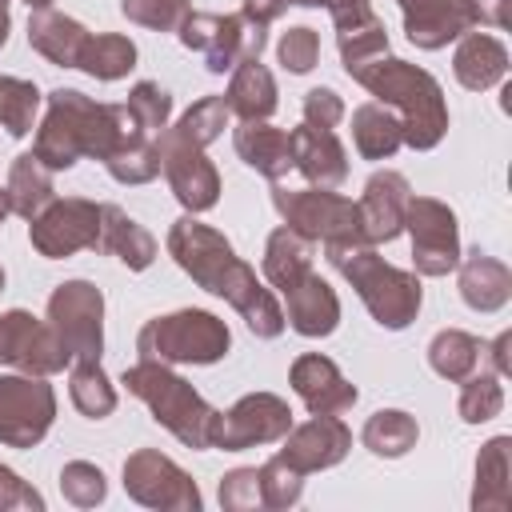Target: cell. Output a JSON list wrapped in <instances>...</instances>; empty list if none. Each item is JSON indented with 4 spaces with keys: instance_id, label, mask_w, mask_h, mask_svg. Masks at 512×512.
I'll list each match as a JSON object with an SVG mask.
<instances>
[{
    "instance_id": "52",
    "label": "cell",
    "mask_w": 512,
    "mask_h": 512,
    "mask_svg": "<svg viewBox=\"0 0 512 512\" xmlns=\"http://www.w3.org/2000/svg\"><path fill=\"white\" fill-rule=\"evenodd\" d=\"M476 24H488V28H508V0H468Z\"/></svg>"
},
{
    "instance_id": "18",
    "label": "cell",
    "mask_w": 512,
    "mask_h": 512,
    "mask_svg": "<svg viewBox=\"0 0 512 512\" xmlns=\"http://www.w3.org/2000/svg\"><path fill=\"white\" fill-rule=\"evenodd\" d=\"M288 384L292 392L300 396V404L312 412V416H340L348 412L360 392L356 384L336 368V360H328L324 352H304L292 360L288 368Z\"/></svg>"
},
{
    "instance_id": "11",
    "label": "cell",
    "mask_w": 512,
    "mask_h": 512,
    "mask_svg": "<svg viewBox=\"0 0 512 512\" xmlns=\"http://www.w3.org/2000/svg\"><path fill=\"white\" fill-rule=\"evenodd\" d=\"M404 232L412 240L416 276H448L460 264V224L456 212L436 196H416L404 208Z\"/></svg>"
},
{
    "instance_id": "39",
    "label": "cell",
    "mask_w": 512,
    "mask_h": 512,
    "mask_svg": "<svg viewBox=\"0 0 512 512\" xmlns=\"http://www.w3.org/2000/svg\"><path fill=\"white\" fill-rule=\"evenodd\" d=\"M40 88L32 80L20 76H4L0 72V128L8 136H28L36 128V112H40Z\"/></svg>"
},
{
    "instance_id": "23",
    "label": "cell",
    "mask_w": 512,
    "mask_h": 512,
    "mask_svg": "<svg viewBox=\"0 0 512 512\" xmlns=\"http://www.w3.org/2000/svg\"><path fill=\"white\" fill-rule=\"evenodd\" d=\"M232 148L252 172L268 180H284L292 172V136L268 120H240L232 132Z\"/></svg>"
},
{
    "instance_id": "38",
    "label": "cell",
    "mask_w": 512,
    "mask_h": 512,
    "mask_svg": "<svg viewBox=\"0 0 512 512\" xmlns=\"http://www.w3.org/2000/svg\"><path fill=\"white\" fill-rule=\"evenodd\" d=\"M228 120H232V112H228V104H224V96H200L172 128H164L172 140H184V144H196V148H208L212 140H220L224 136V128H228Z\"/></svg>"
},
{
    "instance_id": "32",
    "label": "cell",
    "mask_w": 512,
    "mask_h": 512,
    "mask_svg": "<svg viewBox=\"0 0 512 512\" xmlns=\"http://www.w3.org/2000/svg\"><path fill=\"white\" fill-rule=\"evenodd\" d=\"M308 268H312V240H304L300 232H292L288 224H280V228L268 236V244H264V260H260L264 280H268L276 292H284V288H292Z\"/></svg>"
},
{
    "instance_id": "36",
    "label": "cell",
    "mask_w": 512,
    "mask_h": 512,
    "mask_svg": "<svg viewBox=\"0 0 512 512\" xmlns=\"http://www.w3.org/2000/svg\"><path fill=\"white\" fill-rule=\"evenodd\" d=\"M68 396H72L76 412L88 416V420H104V416L116 412V388H112L108 372L100 368V360L68 364Z\"/></svg>"
},
{
    "instance_id": "31",
    "label": "cell",
    "mask_w": 512,
    "mask_h": 512,
    "mask_svg": "<svg viewBox=\"0 0 512 512\" xmlns=\"http://www.w3.org/2000/svg\"><path fill=\"white\" fill-rule=\"evenodd\" d=\"M8 200H12V212L32 220L36 212H44L56 196L52 188V168L36 156V152H20L12 164H8Z\"/></svg>"
},
{
    "instance_id": "8",
    "label": "cell",
    "mask_w": 512,
    "mask_h": 512,
    "mask_svg": "<svg viewBox=\"0 0 512 512\" xmlns=\"http://www.w3.org/2000/svg\"><path fill=\"white\" fill-rule=\"evenodd\" d=\"M180 44L192 52H204V68L212 76L232 72L240 60H260L268 44V28L244 20L240 12L220 16V12H188L184 24L176 28Z\"/></svg>"
},
{
    "instance_id": "25",
    "label": "cell",
    "mask_w": 512,
    "mask_h": 512,
    "mask_svg": "<svg viewBox=\"0 0 512 512\" xmlns=\"http://www.w3.org/2000/svg\"><path fill=\"white\" fill-rule=\"evenodd\" d=\"M452 76L468 92H488L508 76V48L492 32H464L452 52Z\"/></svg>"
},
{
    "instance_id": "51",
    "label": "cell",
    "mask_w": 512,
    "mask_h": 512,
    "mask_svg": "<svg viewBox=\"0 0 512 512\" xmlns=\"http://www.w3.org/2000/svg\"><path fill=\"white\" fill-rule=\"evenodd\" d=\"M288 4H296V0H244L240 4V16L252 20V24H260V28H268V24H276L288 12Z\"/></svg>"
},
{
    "instance_id": "7",
    "label": "cell",
    "mask_w": 512,
    "mask_h": 512,
    "mask_svg": "<svg viewBox=\"0 0 512 512\" xmlns=\"http://www.w3.org/2000/svg\"><path fill=\"white\" fill-rule=\"evenodd\" d=\"M272 204H276L280 220L312 244H360L364 240L356 200H348L332 188H312V184L284 188L280 180H272Z\"/></svg>"
},
{
    "instance_id": "5",
    "label": "cell",
    "mask_w": 512,
    "mask_h": 512,
    "mask_svg": "<svg viewBox=\"0 0 512 512\" xmlns=\"http://www.w3.org/2000/svg\"><path fill=\"white\" fill-rule=\"evenodd\" d=\"M120 384L148 404L152 420L160 428H168L184 448L192 452H204L212 448V420H216V408L180 376L172 372V364H160V360H136L124 368Z\"/></svg>"
},
{
    "instance_id": "30",
    "label": "cell",
    "mask_w": 512,
    "mask_h": 512,
    "mask_svg": "<svg viewBox=\"0 0 512 512\" xmlns=\"http://www.w3.org/2000/svg\"><path fill=\"white\" fill-rule=\"evenodd\" d=\"M352 144L364 160H392L404 144L400 136V120L392 108L368 100V104H356L352 108Z\"/></svg>"
},
{
    "instance_id": "24",
    "label": "cell",
    "mask_w": 512,
    "mask_h": 512,
    "mask_svg": "<svg viewBox=\"0 0 512 512\" xmlns=\"http://www.w3.org/2000/svg\"><path fill=\"white\" fill-rule=\"evenodd\" d=\"M460 276H456V288H460V300L472 308V312H500L508 300H512V272L504 260L472 248L468 256H460Z\"/></svg>"
},
{
    "instance_id": "12",
    "label": "cell",
    "mask_w": 512,
    "mask_h": 512,
    "mask_svg": "<svg viewBox=\"0 0 512 512\" xmlns=\"http://www.w3.org/2000/svg\"><path fill=\"white\" fill-rule=\"evenodd\" d=\"M56 420V392L48 376L4 372L0 376V444L36 448Z\"/></svg>"
},
{
    "instance_id": "35",
    "label": "cell",
    "mask_w": 512,
    "mask_h": 512,
    "mask_svg": "<svg viewBox=\"0 0 512 512\" xmlns=\"http://www.w3.org/2000/svg\"><path fill=\"white\" fill-rule=\"evenodd\" d=\"M80 72H88L92 80H124L136 68V44L120 32H88L84 52H80Z\"/></svg>"
},
{
    "instance_id": "9",
    "label": "cell",
    "mask_w": 512,
    "mask_h": 512,
    "mask_svg": "<svg viewBox=\"0 0 512 512\" xmlns=\"http://www.w3.org/2000/svg\"><path fill=\"white\" fill-rule=\"evenodd\" d=\"M48 324L72 364L104 356V292L92 280H64L48 296Z\"/></svg>"
},
{
    "instance_id": "54",
    "label": "cell",
    "mask_w": 512,
    "mask_h": 512,
    "mask_svg": "<svg viewBox=\"0 0 512 512\" xmlns=\"http://www.w3.org/2000/svg\"><path fill=\"white\" fill-rule=\"evenodd\" d=\"M8 28H12V12H8V0H0V48L8 44Z\"/></svg>"
},
{
    "instance_id": "49",
    "label": "cell",
    "mask_w": 512,
    "mask_h": 512,
    "mask_svg": "<svg viewBox=\"0 0 512 512\" xmlns=\"http://www.w3.org/2000/svg\"><path fill=\"white\" fill-rule=\"evenodd\" d=\"M300 112H304L308 128H336L344 120V100H340L336 88H308Z\"/></svg>"
},
{
    "instance_id": "34",
    "label": "cell",
    "mask_w": 512,
    "mask_h": 512,
    "mask_svg": "<svg viewBox=\"0 0 512 512\" xmlns=\"http://www.w3.org/2000/svg\"><path fill=\"white\" fill-rule=\"evenodd\" d=\"M480 356H484V344L464 328H440L428 340V368L448 384H460L464 376H472L480 368Z\"/></svg>"
},
{
    "instance_id": "33",
    "label": "cell",
    "mask_w": 512,
    "mask_h": 512,
    "mask_svg": "<svg viewBox=\"0 0 512 512\" xmlns=\"http://www.w3.org/2000/svg\"><path fill=\"white\" fill-rule=\"evenodd\" d=\"M420 440V424L412 412L404 408H376L364 428H360V444L372 452V456H384V460H400L416 448Z\"/></svg>"
},
{
    "instance_id": "37",
    "label": "cell",
    "mask_w": 512,
    "mask_h": 512,
    "mask_svg": "<svg viewBox=\"0 0 512 512\" xmlns=\"http://www.w3.org/2000/svg\"><path fill=\"white\" fill-rule=\"evenodd\" d=\"M336 48H340V64L348 76H356L360 68H368L372 60L388 56V28L384 20L372 12L368 20L352 24V28H340L336 32Z\"/></svg>"
},
{
    "instance_id": "45",
    "label": "cell",
    "mask_w": 512,
    "mask_h": 512,
    "mask_svg": "<svg viewBox=\"0 0 512 512\" xmlns=\"http://www.w3.org/2000/svg\"><path fill=\"white\" fill-rule=\"evenodd\" d=\"M124 20L152 28V32H176L184 16L192 12V0H120Z\"/></svg>"
},
{
    "instance_id": "47",
    "label": "cell",
    "mask_w": 512,
    "mask_h": 512,
    "mask_svg": "<svg viewBox=\"0 0 512 512\" xmlns=\"http://www.w3.org/2000/svg\"><path fill=\"white\" fill-rule=\"evenodd\" d=\"M220 508L224 512H260L264 496H260V468H232L220 476Z\"/></svg>"
},
{
    "instance_id": "48",
    "label": "cell",
    "mask_w": 512,
    "mask_h": 512,
    "mask_svg": "<svg viewBox=\"0 0 512 512\" xmlns=\"http://www.w3.org/2000/svg\"><path fill=\"white\" fill-rule=\"evenodd\" d=\"M0 512H44V496L8 464H0Z\"/></svg>"
},
{
    "instance_id": "19",
    "label": "cell",
    "mask_w": 512,
    "mask_h": 512,
    "mask_svg": "<svg viewBox=\"0 0 512 512\" xmlns=\"http://www.w3.org/2000/svg\"><path fill=\"white\" fill-rule=\"evenodd\" d=\"M412 200V184L396 168H380L368 176L364 196L356 200L360 208V228L368 244H392L404 232V208Z\"/></svg>"
},
{
    "instance_id": "16",
    "label": "cell",
    "mask_w": 512,
    "mask_h": 512,
    "mask_svg": "<svg viewBox=\"0 0 512 512\" xmlns=\"http://www.w3.org/2000/svg\"><path fill=\"white\" fill-rule=\"evenodd\" d=\"M156 148H160V172H164L172 196L184 204V212L196 216V212L216 208V200H220V172L204 156V148L172 140L168 132L156 136Z\"/></svg>"
},
{
    "instance_id": "57",
    "label": "cell",
    "mask_w": 512,
    "mask_h": 512,
    "mask_svg": "<svg viewBox=\"0 0 512 512\" xmlns=\"http://www.w3.org/2000/svg\"><path fill=\"white\" fill-rule=\"evenodd\" d=\"M0 292H4V268H0Z\"/></svg>"
},
{
    "instance_id": "28",
    "label": "cell",
    "mask_w": 512,
    "mask_h": 512,
    "mask_svg": "<svg viewBox=\"0 0 512 512\" xmlns=\"http://www.w3.org/2000/svg\"><path fill=\"white\" fill-rule=\"evenodd\" d=\"M508 452H512V436H492L480 444L476 480H472V512H508L512 504Z\"/></svg>"
},
{
    "instance_id": "43",
    "label": "cell",
    "mask_w": 512,
    "mask_h": 512,
    "mask_svg": "<svg viewBox=\"0 0 512 512\" xmlns=\"http://www.w3.org/2000/svg\"><path fill=\"white\" fill-rule=\"evenodd\" d=\"M128 112L136 116V124L148 132V136H160L164 128H168V116H172V96L156 84V80H140V84H132V92H128Z\"/></svg>"
},
{
    "instance_id": "2",
    "label": "cell",
    "mask_w": 512,
    "mask_h": 512,
    "mask_svg": "<svg viewBox=\"0 0 512 512\" xmlns=\"http://www.w3.org/2000/svg\"><path fill=\"white\" fill-rule=\"evenodd\" d=\"M148 136L128 104H100L84 96L80 88H52L48 92V112L36 128L32 152L52 168L68 172L76 160H108L116 148Z\"/></svg>"
},
{
    "instance_id": "17",
    "label": "cell",
    "mask_w": 512,
    "mask_h": 512,
    "mask_svg": "<svg viewBox=\"0 0 512 512\" xmlns=\"http://www.w3.org/2000/svg\"><path fill=\"white\" fill-rule=\"evenodd\" d=\"M348 452H352L348 424L340 416H312V420L292 424L284 432V448L276 452V460H284L300 476H312V472L336 468Z\"/></svg>"
},
{
    "instance_id": "14",
    "label": "cell",
    "mask_w": 512,
    "mask_h": 512,
    "mask_svg": "<svg viewBox=\"0 0 512 512\" xmlns=\"http://www.w3.org/2000/svg\"><path fill=\"white\" fill-rule=\"evenodd\" d=\"M292 428V408L276 392H248L228 412H216L212 420V448L244 452L256 444H276Z\"/></svg>"
},
{
    "instance_id": "21",
    "label": "cell",
    "mask_w": 512,
    "mask_h": 512,
    "mask_svg": "<svg viewBox=\"0 0 512 512\" xmlns=\"http://www.w3.org/2000/svg\"><path fill=\"white\" fill-rule=\"evenodd\" d=\"M284 320L296 336L304 340H320V336H332L340 328V296L336 288L320 276V272H304L292 288H284Z\"/></svg>"
},
{
    "instance_id": "41",
    "label": "cell",
    "mask_w": 512,
    "mask_h": 512,
    "mask_svg": "<svg viewBox=\"0 0 512 512\" xmlns=\"http://www.w3.org/2000/svg\"><path fill=\"white\" fill-rule=\"evenodd\" d=\"M108 176L116 184H148L160 176V148H156V136H140L124 148H116L108 160H104Z\"/></svg>"
},
{
    "instance_id": "4",
    "label": "cell",
    "mask_w": 512,
    "mask_h": 512,
    "mask_svg": "<svg viewBox=\"0 0 512 512\" xmlns=\"http://www.w3.org/2000/svg\"><path fill=\"white\" fill-rule=\"evenodd\" d=\"M324 256L356 288V296L364 300L368 316L380 328L400 332L420 316V304H424L420 276L388 264L376 252V244H364V240L360 244H324Z\"/></svg>"
},
{
    "instance_id": "1",
    "label": "cell",
    "mask_w": 512,
    "mask_h": 512,
    "mask_svg": "<svg viewBox=\"0 0 512 512\" xmlns=\"http://www.w3.org/2000/svg\"><path fill=\"white\" fill-rule=\"evenodd\" d=\"M164 244H168V256H172L204 292L228 300L260 340H276V336L288 328L280 300H276L272 288L256 276V268L236 256V248H232V240H228L224 232H216L212 224H200L192 212H184L180 220H172Z\"/></svg>"
},
{
    "instance_id": "46",
    "label": "cell",
    "mask_w": 512,
    "mask_h": 512,
    "mask_svg": "<svg viewBox=\"0 0 512 512\" xmlns=\"http://www.w3.org/2000/svg\"><path fill=\"white\" fill-rule=\"evenodd\" d=\"M276 60H280L284 72H292V76L312 72L316 60H320V36H316V28H308V24L288 28V32L276 40Z\"/></svg>"
},
{
    "instance_id": "53",
    "label": "cell",
    "mask_w": 512,
    "mask_h": 512,
    "mask_svg": "<svg viewBox=\"0 0 512 512\" xmlns=\"http://www.w3.org/2000/svg\"><path fill=\"white\" fill-rule=\"evenodd\" d=\"M508 348H512V332H500L484 352L492 356V372L496 376H512V356H508Z\"/></svg>"
},
{
    "instance_id": "20",
    "label": "cell",
    "mask_w": 512,
    "mask_h": 512,
    "mask_svg": "<svg viewBox=\"0 0 512 512\" xmlns=\"http://www.w3.org/2000/svg\"><path fill=\"white\" fill-rule=\"evenodd\" d=\"M400 16H404V36L408 44L436 52L448 48L452 40H460L464 32L476 28V16L468 8V0H396Z\"/></svg>"
},
{
    "instance_id": "13",
    "label": "cell",
    "mask_w": 512,
    "mask_h": 512,
    "mask_svg": "<svg viewBox=\"0 0 512 512\" xmlns=\"http://www.w3.org/2000/svg\"><path fill=\"white\" fill-rule=\"evenodd\" d=\"M28 240L44 260H64L88 248L100 252V204L84 196H52V204L28 220Z\"/></svg>"
},
{
    "instance_id": "29",
    "label": "cell",
    "mask_w": 512,
    "mask_h": 512,
    "mask_svg": "<svg viewBox=\"0 0 512 512\" xmlns=\"http://www.w3.org/2000/svg\"><path fill=\"white\" fill-rule=\"evenodd\" d=\"M276 76L260 64V60H240L232 68V80H228V92H224V104L232 116L240 120H268L276 112Z\"/></svg>"
},
{
    "instance_id": "22",
    "label": "cell",
    "mask_w": 512,
    "mask_h": 512,
    "mask_svg": "<svg viewBox=\"0 0 512 512\" xmlns=\"http://www.w3.org/2000/svg\"><path fill=\"white\" fill-rule=\"evenodd\" d=\"M292 168L312 188H340L348 180V148L332 128H292Z\"/></svg>"
},
{
    "instance_id": "15",
    "label": "cell",
    "mask_w": 512,
    "mask_h": 512,
    "mask_svg": "<svg viewBox=\"0 0 512 512\" xmlns=\"http://www.w3.org/2000/svg\"><path fill=\"white\" fill-rule=\"evenodd\" d=\"M0 364L28 372V376H56L72 360L48 320H36L32 312L12 308L0 316Z\"/></svg>"
},
{
    "instance_id": "42",
    "label": "cell",
    "mask_w": 512,
    "mask_h": 512,
    "mask_svg": "<svg viewBox=\"0 0 512 512\" xmlns=\"http://www.w3.org/2000/svg\"><path fill=\"white\" fill-rule=\"evenodd\" d=\"M60 496L72 508H96L108 500V476L92 460H68L60 468Z\"/></svg>"
},
{
    "instance_id": "55",
    "label": "cell",
    "mask_w": 512,
    "mask_h": 512,
    "mask_svg": "<svg viewBox=\"0 0 512 512\" xmlns=\"http://www.w3.org/2000/svg\"><path fill=\"white\" fill-rule=\"evenodd\" d=\"M8 212H12V200H8V188H0V224L8 220Z\"/></svg>"
},
{
    "instance_id": "50",
    "label": "cell",
    "mask_w": 512,
    "mask_h": 512,
    "mask_svg": "<svg viewBox=\"0 0 512 512\" xmlns=\"http://www.w3.org/2000/svg\"><path fill=\"white\" fill-rule=\"evenodd\" d=\"M296 4H300V8H324V12L332 16L336 32H340V28H352V24H360V20L372 16V0H296Z\"/></svg>"
},
{
    "instance_id": "27",
    "label": "cell",
    "mask_w": 512,
    "mask_h": 512,
    "mask_svg": "<svg viewBox=\"0 0 512 512\" xmlns=\"http://www.w3.org/2000/svg\"><path fill=\"white\" fill-rule=\"evenodd\" d=\"M100 252L116 256L128 272H144L156 260V236L136 224L120 204H100Z\"/></svg>"
},
{
    "instance_id": "44",
    "label": "cell",
    "mask_w": 512,
    "mask_h": 512,
    "mask_svg": "<svg viewBox=\"0 0 512 512\" xmlns=\"http://www.w3.org/2000/svg\"><path fill=\"white\" fill-rule=\"evenodd\" d=\"M260 496H264V508L268 512H284L292 504H300L304 496V476L292 472L284 460H264L260 464Z\"/></svg>"
},
{
    "instance_id": "10",
    "label": "cell",
    "mask_w": 512,
    "mask_h": 512,
    "mask_svg": "<svg viewBox=\"0 0 512 512\" xmlns=\"http://www.w3.org/2000/svg\"><path fill=\"white\" fill-rule=\"evenodd\" d=\"M124 492L128 500L156 508V512H200L204 508L196 480L172 456L156 448H136L124 460Z\"/></svg>"
},
{
    "instance_id": "6",
    "label": "cell",
    "mask_w": 512,
    "mask_h": 512,
    "mask_svg": "<svg viewBox=\"0 0 512 512\" xmlns=\"http://www.w3.org/2000/svg\"><path fill=\"white\" fill-rule=\"evenodd\" d=\"M228 348H232L228 324L204 308H176L168 316H152L136 336L140 360H160V364H216L228 356Z\"/></svg>"
},
{
    "instance_id": "40",
    "label": "cell",
    "mask_w": 512,
    "mask_h": 512,
    "mask_svg": "<svg viewBox=\"0 0 512 512\" xmlns=\"http://www.w3.org/2000/svg\"><path fill=\"white\" fill-rule=\"evenodd\" d=\"M500 380L504 376H496V372H472V376L460 380L456 408H460L464 424H488L504 412V384Z\"/></svg>"
},
{
    "instance_id": "26",
    "label": "cell",
    "mask_w": 512,
    "mask_h": 512,
    "mask_svg": "<svg viewBox=\"0 0 512 512\" xmlns=\"http://www.w3.org/2000/svg\"><path fill=\"white\" fill-rule=\"evenodd\" d=\"M88 28L76 16L52 12V8H32L28 16V44L56 68H76L80 52H84Z\"/></svg>"
},
{
    "instance_id": "3",
    "label": "cell",
    "mask_w": 512,
    "mask_h": 512,
    "mask_svg": "<svg viewBox=\"0 0 512 512\" xmlns=\"http://www.w3.org/2000/svg\"><path fill=\"white\" fill-rule=\"evenodd\" d=\"M360 88H368L376 96V104L392 108L400 120V136L408 148L428 152L444 140L448 132V104H444V88L428 68H416L400 56H380L368 68H360L352 76Z\"/></svg>"
},
{
    "instance_id": "56",
    "label": "cell",
    "mask_w": 512,
    "mask_h": 512,
    "mask_svg": "<svg viewBox=\"0 0 512 512\" xmlns=\"http://www.w3.org/2000/svg\"><path fill=\"white\" fill-rule=\"evenodd\" d=\"M24 4H28V8H48L52 0H24Z\"/></svg>"
}]
</instances>
